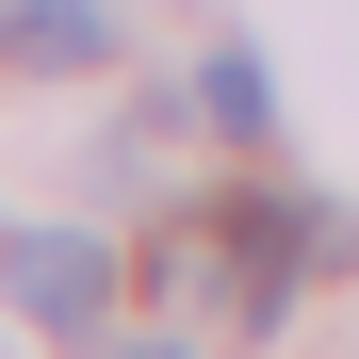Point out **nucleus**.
<instances>
[{
    "mask_svg": "<svg viewBox=\"0 0 359 359\" xmlns=\"http://www.w3.org/2000/svg\"><path fill=\"white\" fill-rule=\"evenodd\" d=\"M17 311H33L49 343H98V327H114V245H82V229H33V245H17Z\"/></svg>",
    "mask_w": 359,
    "mask_h": 359,
    "instance_id": "obj_1",
    "label": "nucleus"
},
{
    "mask_svg": "<svg viewBox=\"0 0 359 359\" xmlns=\"http://www.w3.org/2000/svg\"><path fill=\"white\" fill-rule=\"evenodd\" d=\"M98 49H114L98 0H0V66H49L66 82V66H98Z\"/></svg>",
    "mask_w": 359,
    "mask_h": 359,
    "instance_id": "obj_2",
    "label": "nucleus"
},
{
    "mask_svg": "<svg viewBox=\"0 0 359 359\" xmlns=\"http://www.w3.org/2000/svg\"><path fill=\"white\" fill-rule=\"evenodd\" d=\"M196 114H212L229 147H278V82H262V49H212V66H196Z\"/></svg>",
    "mask_w": 359,
    "mask_h": 359,
    "instance_id": "obj_3",
    "label": "nucleus"
},
{
    "mask_svg": "<svg viewBox=\"0 0 359 359\" xmlns=\"http://www.w3.org/2000/svg\"><path fill=\"white\" fill-rule=\"evenodd\" d=\"M114 359H180V343H114Z\"/></svg>",
    "mask_w": 359,
    "mask_h": 359,
    "instance_id": "obj_4",
    "label": "nucleus"
}]
</instances>
